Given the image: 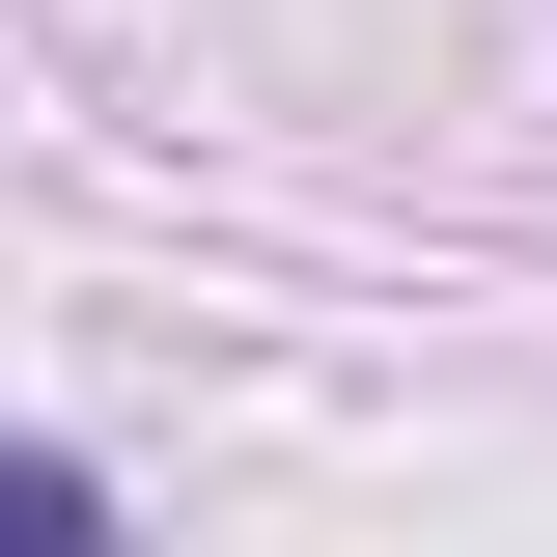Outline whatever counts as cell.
Segmentation results:
<instances>
[{"label":"cell","instance_id":"1","mask_svg":"<svg viewBox=\"0 0 557 557\" xmlns=\"http://www.w3.org/2000/svg\"><path fill=\"white\" fill-rule=\"evenodd\" d=\"M0 530H112V474L84 446H0Z\"/></svg>","mask_w":557,"mask_h":557}]
</instances>
